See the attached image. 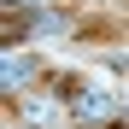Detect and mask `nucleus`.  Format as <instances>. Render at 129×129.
Instances as JSON below:
<instances>
[{"mask_svg":"<svg viewBox=\"0 0 129 129\" xmlns=\"http://www.w3.org/2000/svg\"><path fill=\"white\" fill-rule=\"evenodd\" d=\"M29 76V59H6V82H24Z\"/></svg>","mask_w":129,"mask_h":129,"instance_id":"f257e3e1","label":"nucleus"}]
</instances>
